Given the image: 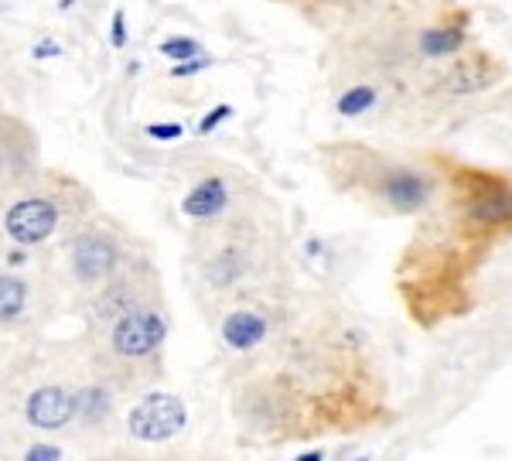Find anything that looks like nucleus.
Listing matches in <instances>:
<instances>
[{"label":"nucleus","mask_w":512,"mask_h":461,"mask_svg":"<svg viewBox=\"0 0 512 461\" xmlns=\"http://www.w3.org/2000/svg\"><path fill=\"white\" fill-rule=\"evenodd\" d=\"M185 404L171 394H150L130 410V435L137 441H168L185 427Z\"/></svg>","instance_id":"1"},{"label":"nucleus","mask_w":512,"mask_h":461,"mask_svg":"<svg viewBox=\"0 0 512 461\" xmlns=\"http://www.w3.org/2000/svg\"><path fill=\"white\" fill-rule=\"evenodd\" d=\"M55 222H58V209L52 202H45V199H25V202L14 205L7 219H4L7 236L21 246H35L41 240H48Z\"/></svg>","instance_id":"2"},{"label":"nucleus","mask_w":512,"mask_h":461,"mask_svg":"<svg viewBox=\"0 0 512 461\" xmlns=\"http://www.w3.org/2000/svg\"><path fill=\"white\" fill-rule=\"evenodd\" d=\"M164 332H168V328H164L161 314L137 312L117 322V328H113V345H117V353H123V355H148L164 342Z\"/></svg>","instance_id":"3"},{"label":"nucleus","mask_w":512,"mask_h":461,"mask_svg":"<svg viewBox=\"0 0 512 461\" xmlns=\"http://www.w3.org/2000/svg\"><path fill=\"white\" fill-rule=\"evenodd\" d=\"M76 410H79V400L72 394H66L62 386H41L27 400V421L35 424V427L55 431V427H66Z\"/></svg>","instance_id":"4"},{"label":"nucleus","mask_w":512,"mask_h":461,"mask_svg":"<svg viewBox=\"0 0 512 461\" xmlns=\"http://www.w3.org/2000/svg\"><path fill=\"white\" fill-rule=\"evenodd\" d=\"M383 195H386V202L393 209H400V212H414L420 205L431 199V181L417 171H410V168H396L390 175L383 178Z\"/></svg>","instance_id":"5"},{"label":"nucleus","mask_w":512,"mask_h":461,"mask_svg":"<svg viewBox=\"0 0 512 461\" xmlns=\"http://www.w3.org/2000/svg\"><path fill=\"white\" fill-rule=\"evenodd\" d=\"M113 263H117V246L109 243V240H103V236H86L72 250V267H76V273H79L82 281L107 277L113 271Z\"/></svg>","instance_id":"6"},{"label":"nucleus","mask_w":512,"mask_h":461,"mask_svg":"<svg viewBox=\"0 0 512 461\" xmlns=\"http://www.w3.org/2000/svg\"><path fill=\"white\" fill-rule=\"evenodd\" d=\"M226 199H230V195H226V181H222V178H205V181H199V185L185 195L181 209H185V216H191V219H212L226 209Z\"/></svg>","instance_id":"7"},{"label":"nucleus","mask_w":512,"mask_h":461,"mask_svg":"<svg viewBox=\"0 0 512 461\" xmlns=\"http://www.w3.org/2000/svg\"><path fill=\"white\" fill-rule=\"evenodd\" d=\"M263 335H267V322L256 312H236V314H230L226 325H222V339L230 342L232 349H240V353L260 345Z\"/></svg>","instance_id":"8"},{"label":"nucleus","mask_w":512,"mask_h":461,"mask_svg":"<svg viewBox=\"0 0 512 461\" xmlns=\"http://www.w3.org/2000/svg\"><path fill=\"white\" fill-rule=\"evenodd\" d=\"M376 99H379V93H376V86L373 82H352L349 89L345 93H338V99H335V109L342 113V117H363V113H369V109L376 107Z\"/></svg>","instance_id":"9"},{"label":"nucleus","mask_w":512,"mask_h":461,"mask_svg":"<svg viewBox=\"0 0 512 461\" xmlns=\"http://www.w3.org/2000/svg\"><path fill=\"white\" fill-rule=\"evenodd\" d=\"M27 298V287L17 277H0V322H7L14 314H21Z\"/></svg>","instance_id":"10"},{"label":"nucleus","mask_w":512,"mask_h":461,"mask_svg":"<svg viewBox=\"0 0 512 461\" xmlns=\"http://www.w3.org/2000/svg\"><path fill=\"white\" fill-rule=\"evenodd\" d=\"M161 55L171 58V62H189V58H199V55H202V45L195 38H168V41H161Z\"/></svg>","instance_id":"11"},{"label":"nucleus","mask_w":512,"mask_h":461,"mask_svg":"<svg viewBox=\"0 0 512 461\" xmlns=\"http://www.w3.org/2000/svg\"><path fill=\"white\" fill-rule=\"evenodd\" d=\"M230 117H232V107H226V103H222V107H216L212 113H205L202 123H199V134H212L219 123L230 120Z\"/></svg>","instance_id":"12"},{"label":"nucleus","mask_w":512,"mask_h":461,"mask_svg":"<svg viewBox=\"0 0 512 461\" xmlns=\"http://www.w3.org/2000/svg\"><path fill=\"white\" fill-rule=\"evenodd\" d=\"M109 41H113V48H123L127 45V14L117 7L113 14V21H109Z\"/></svg>","instance_id":"13"},{"label":"nucleus","mask_w":512,"mask_h":461,"mask_svg":"<svg viewBox=\"0 0 512 461\" xmlns=\"http://www.w3.org/2000/svg\"><path fill=\"white\" fill-rule=\"evenodd\" d=\"M212 66V58H189V62H178L175 68H171V76L175 79H181V76H195V72H202V68Z\"/></svg>","instance_id":"14"},{"label":"nucleus","mask_w":512,"mask_h":461,"mask_svg":"<svg viewBox=\"0 0 512 461\" xmlns=\"http://www.w3.org/2000/svg\"><path fill=\"white\" fill-rule=\"evenodd\" d=\"M148 134L154 140H178L181 137V127L178 123H148Z\"/></svg>","instance_id":"15"},{"label":"nucleus","mask_w":512,"mask_h":461,"mask_svg":"<svg viewBox=\"0 0 512 461\" xmlns=\"http://www.w3.org/2000/svg\"><path fill=\"white\" fill-rule=\"evenodd\" d=\"M25 461H62V451L55 445H35V448H27Z\"/></svg>","instance_id":"16"},{"label":"nucleus","mask_w":512,"mask_h":461,"mask_svg":"<svg viewBox=\"0 0 512 461\" xmlns=\"http://www.w3.org/2000/svg\"><path fill=\"white\" fill-rule=\"evenodd\" d=\"M31 55H35V58H55V55H62V45H58V41H38V45H35V48H31Z\"/></svg>","instance_id":"17"},{"label":"nucleus","mask_w":512,"mask_h":461,"mask_svg":"<svg viewBox=\"0 0 512 461\" xmlns=\"http://www.w3.org/2000/svg\"><path fill=\"white\" fill-rule=\"evenodd\" d=\"M72 4H76V0H58V7H62V11H68Z\"/></svg>","instance_id":"18"},{"label":"nucleus","mask_w":512,"mask_h":461,"mask_svg":"<svg viewBox=\"0 0 512 461\" xmlns=\"http://www.w3.org/2000/svg\"><path fill=\"white\" fill-rule=\"evenodd\" d=\"M297 461H322V455H308V458H297Z\"/></svg>","instance_id":"19"},{"label":"nucleus","mask_w":512,"mask_h":461,"mask_svg":"<svg viewBox=\"0 0 512 461\" xmlns=\"http://www.w3.org/2000/svg\"><path fill=\"white\" fill-rule=\"evenodd\" d=\"M363 461H369V458H363Z\"/></svg>","instance_id":"20"}]
</instances>
